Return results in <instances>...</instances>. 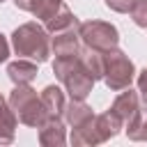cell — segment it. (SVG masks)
Masks as SVG:
<instances>
[{"mask_svg":"<svg viewBox=\"0 0 147 147\" xmlns=\"http://www.w3.org/2000/svg\"><path fill=\"white\" fill-rule=\"evenodd\" d=\"M11 48L16 55L34 60L37 64H41L53 55L51 32L46 30V25H41L37 21H28L11 32Z\"/></svg>","mask_w":147,"mask_h":147,"instance_id":"6da1fadb","label":"cell"},{"mask_svg":"<svg viewBox=\"0 0 147 147\" xmlns=\"http://www.w3.org/2000/svg\"><path fill=\"white\" fill-rule=\"evenodd\" d=\"M53 74L55 78L67 87L71 99H85L94 87V76L80 60V55H60L53 60Z\"/></svg>","mask_w":147,"mask_h":147,"instance_id":"7a4b0ae2","label":"cell"},{"mask_svg":"<svg viewBox=\"0 0 147 147\" xmlns=\"http://www.w3.org/2000/svg\"><path fill=\"white\" fill-rule=\"evenodd\" d=\"M9 106L11 110L16 113L18 122L25 124V126H32V129H39L41 124L48 122V117H53L48 113V108L44 106L41 96H37V92L30 87V83L25 85H16L9 94Z\"/></svg>","mask_w":147,"mask_h":147,"instance_id":"3957f363","label":"cell"},{"mask_svg":"<svg viewBox=\"0 0 147 147\" xmlns=\"http://www.w3.org/2000/svg\"><path fill=\"white\" fill-rule=\"evenodd\" d=\"M119 129H124V124L119 122V117L108 108L101 115H94L90 122H85L78 129H71V142L78 147H90V145H101L108 142L110 138H115L119 133Z\"/></svg>","mask_w":147,"mask_h":147,"instance_id":"277c9868","label":"cell"},{"mask_svg":"<svg viewBox=\"0 0 147 147\" xmlns=\"http://www.w3.org/2000/svg\"><path fill=\"white\" fill-rule=\"evenodd\" d=\"M136 78V67L131 62V57L119 51V48H110L103 53V83L110 92H122L126 87H131Z\"/></svg>","mask_w":147,"mask_h":147,"instance_id":"5b68a950","label":"cell"},{"mask_svg":"<svg viewBox=\"0 0 147 147\" xmlns=\"http://www.w3.org/2000/svg\"><path fill=\"white\" fill-rule=\"evenodd\" d=\"M78 32H80V44L83 46L101 51V53H106L110 48H117V44H119V32L108 21H96V18L85 21V23H80Z\"/></svg>","mask_w":147,"mask_h":147,"instance_id":"8992f818","label":"cell"},{"mask_svg":"<svg viewBox=\"0 0 147 147\" xmlns=\"http://www.w3.org/2000/svg\"><path fill=\"white\" fill-rule=\"evenodd\" d=\"M80 25H71L67 30H60V32H53L51 34V51L55 57L60 55H76L80 51V32H78Z\"/></svg>","mask_w":147,"mask_h":147,"instance_id":"52a82bcc","label":"cell"},{"mask_svg":"<svg viewBox=\"0 0 147 147\" xmlns=\"http://www.w3.org/2000/svg\"><path fill=\"white\" fill-rule=\"evenodd\" d=\"M110 110H113V113L119 117V122L126 126V124L133 119V115L140 110V94H138V92H133L131 87L122 90V92L115 96V101H113Z\"/></svg>","mask_w":147,"mask_h":147,"instance_id":"ba28073f","label":"cell"},{"mask_svg":"<svg viewBox=\"0 0 147 147\" xmlns=\"http://www.w3.org/2000/svg\"><path fill=\"white\" fill-rule=\"evenodd\" d=\"M39 142L46 147H62L67 142V129L60 117H48L46 124L39 126Z\"/></svg>","mask_w":147,"mask_h":147,"instance_id":"9c48e42d","label":"cell"},{"mask_svg":"<svg viewBox=\"0 0 147 147\" xmlns=\"http://www.w3.org/2000/svg\"><path fill=\"white\" fill-rule=\"evenodd\" d=\"M37 62L34 60H28V57H21V60H14L7 64V76L14 85H25V83H32L37 78Z\"/></svg>","mask_w":147,"mask_h":147,"instance_id":"30bf717a","label":"cell"},{"mask_svg":"<svg viewBox=\"0 0 147 147\" xmlns=\"http://www.w3.org/2000/svg\"><path fill=\"white\" fill-rule=\"evenodd\" d=\"M16 124H18L16 113L11 110L9 101H5V96L0 94V145H9V142H14Z\"/></svg>","mask_w":147,"mask_h":147,"instance_id":"8fae6325","label":"cell"},{"mask_svg":"<svg viewBox=\"0 0 147 147\" xmlns=\"http://www.w3.org/2000/svg\"><path fill=\"white\" fill-rule=\"evenodd\" d=\"M94 117L92 108L85 103V99H71L67 101V108H64V119L71 124V129H78L83 126L85 122H90Z\"/></svg>","mask_w":147,"mask_h":147,"instance_id":"7c38bea8","label":"cell"},{"mask_svg":"<svg viewBox=\"0 0 147 147\" xmlns=\"http://www.w3.org/2000/svg\"><path fill=\"white\" fill-rule=\"evenodd\" d=\"M41 101H44V106L48 108L51 115H55V117L64 115L67 99H64V92H62L57 85H46V87L41 90Z\"/></svg>","mask_w":147,"mask_h":147,"instance_id":"4fadbf2b","label":"cell"},{"mask_svg":"<svg viewBox=\"0 0 147 147\" xmlns=\"http://www.w3.org/2000/svg\"><path fill=\"white\" fill-rule=\"evenodd\" d=\"M44 25H46V30L53 34V32L67 30V28H71V25H80V21H78V16H76L67 5H62V7H60V11H57L51 21H46Z\"/></svg>","mask_w":147,"mask_h":147,"instance_id":"5bb4252c","label":"cell"},{"mask_svg":"<svg viewBox=\"0 0 147 147\" xmlns=\"http://www.w3.org/2000/svg\"><path fill=\"white\" fill-rule=\"evenodd\" d=\"M124 129H126L129 140H136V142L147 140V108H145V110H138V113L133 115V119H131Z\"/></svg>","mask_w":147,"mask_h":147,"instance_id":"9a60e30c","label":"cell"},{"mask_svg":"<svg viewBox=\"0 0 147 147\" xmlns=\"http://www.w3.org/2000/svg\"><path fill=\"white\" fill-rule=\"evenodd\" d=\"M62 5H64L62 0H34V2H32L30 14H32L37 21L46 23V21H51V18L60 11V7H62Z\"/></svg>","mask_w":147,"mask_h":147,"instance_id":"2e32d148","label":"cell"},{"mask_svg":"<svg viewBox=\"0 0 147 147\" xmlns=\"http://www.w3.org/2000/svg\"><path fill=\"white\" fill-rule=\"evenodd\" d=\"M131 18L138 28H145L147 30V0H136V5L131 7Z\"/></svg>","mask_w":147,"mask_h":147,"instance_id":"e0dca14e","label":"cell"},{"mask_svg":"<svg viewBox=\"0 0 147 147\" xmlns=\"http://www.w3.org/2000/svg\"><path fill=\"white\" fill-rule=\"evenodd\" d=\"M103 2H106L108 9H113L117 14H129L131 7L136 5V0H103Z\"/></svg>","mask_w":147,"mask_h":147,"instance_id":"ac0fdd59","label":"cell"},{"mask_svg":"<svg viewBox=\"0 0 147 147\" xmlns=\"http://www.w3.org/2000/svg\"><path fill=\"white\" fill-rule=\"evenodd\" d=\"M136 80H138V94H140V103L147 108V67H145V69L138 74V78H136Z\"/></svg>","mask_w":147,"mask_h":147,"instance_id":"d6986e66","label":"cell"},{"mask_svg":"<svg viewBox=\"0 0 147 147\" xmlns=\"http://www.w3.org/2000/svg\"><path fill=\"white\" fill-rule=\"evenodd\" d=\"M7 57H9V41H7V37L0 32V64L7 62Z\"/></svg>","mask_w":147,"mask_h":147,"instance_id":"ffe728a7","label":"cell"},{"mask_svg":"<svg viewBox=\"0 0 147 147\" xmlns=\"http://www.w3.org/2000/svg\"><path fill=\"white\" fill-rule=\"evenodd\" d=\"M32 2H34V0H14V5H16L18 9H23V11H30V9H32Z\"/></svg>","mask_w":147,"mask_h":147,"instance_id":"44dd1931","label":"cell"},{"mask_svg":"<svg viewBox=\"0 0 147 147\" xmlns=\"http://www.w3.org/2000/svg\"><path fill=\"white\" fill-rule=\"evenodd\" d=\"M0 2H5V0H0Z\"/></svg>","mask_w":147,"mask_h":147,"instance_id":"7402d4cb","label":"cell"}]
</instances>
